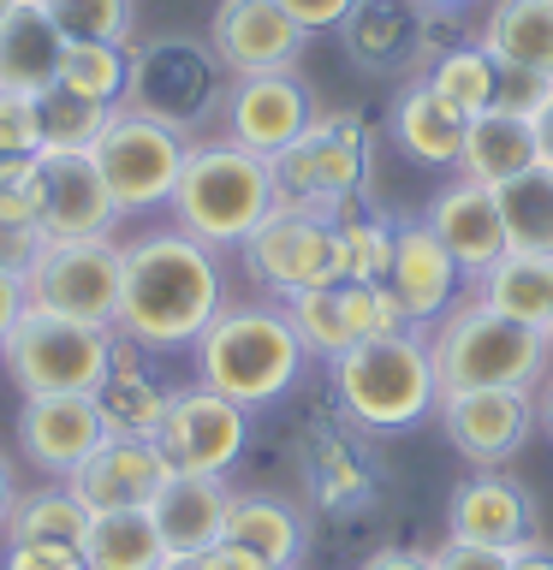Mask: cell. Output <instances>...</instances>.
<instances>
[{"label":"cell","mask_w":553,"mask_h":570,"mask_svg":"<svg viewBox=\"0 0 553 570\" xmlns=\"http://www.w3.org/2000/svg\"><path fill=\"white\" fill-rule=\"evenodd\" d=\"M221 119H226V137L239 142V149L274 160L280 149H292V142L310 131L316 96L298 71H256V78H232Z\"/></svg>","instance_id":"14"},{"label":"cell","mask_w":553,"mask_h":570,"mask_svg":"<svg viewBox=\"0 0 553 570\" xmlns=\"http://www.w3.org/2000/svg\"><path fill=\"white\" fill-rule=\"evenodd\" d=\"M226 309V267L221 249L191 238L178 226L143 232L125 244V297L119 333L143 351H178L208 333V321Z\"/></svg>","instance_id":"1"},{"label":"cell","mask_w":553,"mask_h":570,"mask_svg":"<svg viewBox=\"0 0 553 570\" xmlns=\"http://www.w3.org/2000/svg\"><path fill=\"white\" fill-rule=\"evenodd\" d=\"M506 570H553V547L535 534V541H524V547L506 552Z\"/></svg>","instance_id":"50"},{"label":"cell","mask_w":553,"mask_h":570,"mask_svg":"<svg viewBox=\"0 0 553 570\" xmlns=\"http://www.w3.org/2000/svg\"><path fill=\"white\" fill-rule=\"evenodd\" d=\"M244 440H250V410L208 392L203 381L178 386L155 428V452L167 458L173 475H226L244 458Z\"/></svg>","instance_id":"12"},{"label":"cell","mask_w":553,"mask_h":570,"mask_svg":"<svg viewBox=\"0 0 553 570\" xmlns=\"http://www.w3.org/2000/svg\"><path fill=\"white\" fill-rule=\"evenodd\" d=\"M18 315H25V279H18V274H0V338L12 333Z\"/></svg>","instance_id":"49"},{"label":"cell","mask_w":553,"mask_h":570,"mask_svg":"<svg viewBox=\"0 0 553 570\" xmlns=\"http://www.w3.org/2000/svg\"><path fill=\"white\" fill-rule=\"evenodd\" d=\"M54 83H66L71 96H89L101 107H119L125 83H132V48L125 42H66Z\"/></svg>","instance_id":"36"},{"label":"cell","mask_w":553,"mask_h":570,"mask_svg":"<svg viewBox=\"0 0 553 570\" xmlns=\"http://www.w3.org/2000/svg\"><path fill=\"white\" fill-rule=\"evenodd\" d=\"M191 564H196V570H268L262 559H250V552H244V547H232V541L208 547V552H196Z\"/></svg>","instance_id":"47"},{"label":"cell","mask_w":553,"mask_h":570,"mask_svg":"<svg viewBox=\"0 0 553 570\" xmlns=\"http://www.w3.org/2000/svg\"><path fill=\"white\" fill-rule=\"evenodd\" d=\"M369 173H375V142L357 114H316L310 131L274 155L280 208L333 214L357 196H369Z\"/></svg>","instance_id":"8"},{"label":"cell","mask_w":553,"mask_h":570,"mask_svg":"<svg viewBox=\"0 0 553 570\" xmlns=\"http://www.w3.org/2000/svg\"><path fill=\"white\" fill-rule=\"evenodd\" d=\"M387 292L399 297V309L410 315V327H435V321L458 303L464 292V267L453 262L428 220H399V244H392L387 267Z\"/></svg>","instance_id":"21"},{"label":"cell","mask_w":553,"mask_h":570,"mask_svg":"<svg viewBox=\"0 0 553 570\" xmlns=\"http://www.w3.org/2000/svg\"><path fill=\"white\" fill-rule=\"evenodd\" d=\"M530 167H542V142H535V119L512 114V107H488L464 125V155H458V178H476V185H512Z\"/></svg>","instance_id":"24"},{"label":"cell","mask_w":553,"mask_h":570,"mask_svg":"<svg viewBox=\"0 0 553 570\" xmlns=\"http://www.w3.org/2000/svg\"><path fill=\"white\" fill-rule=\"evenodd\" d=\"M89 155H96L119 214H149V208L173 203L178 173H185V155H191V137L149 119V114H137V107H114V119H107V131L96 137Z\"/></svg>","instance_id":"9"},{"label":"cell","mask_w":553,"mask_h":570,"mask_svg":"<svg viewBox=\"0 0 553 570\" xmlns=\"http://www.w3.org/2000/svg\"><path fill=\"white\" fill-rule=\"evenodd\" d=\"M119 327H96V321H71L54 309H30L12 321V333L0 338V363L25 399L36 392H96L114 368Z\"/></svg>","instance_id":"6"},{"label":"cell","mask_w":553,"mask_h":570,"mask_svg":"<svg viewBox=\"0 0 553 570\" xmlns=\"http://www.w3.org/2000/svg\"><path fill=\"white\" fill-rule=\"evenodd\" d=\"M333 399L369 434H399L440 410V374L423 327L363 338L346 356H333Z\"/></svg>","instance_id":"3"},{"label":"cell","mask_w":553,"mask_h":570,"mask_svg":"<svg viewBox=\"0 0 553 570\" xmlns=\"http://www.w3.org/2000/svg\"><path fill=\"white\" fill-rule=\"evenodd\" d=\"M107 440L96 392H36L18 410V445L42 475H71Z\"/></svg>","instance_id":"18"},{"label":"cell","mask_w":553,"mask_h":570,"mask_svg":"<svg viewBox=\"0 0 553 570\" xmlns=\"http://www.w3.org/2000/svg\"><path fill=\"white\" fill-rule=\"evenodd\" d=\"M417 7H428V12H464L470 0H417Z\"/></svg>","instance_id":"54"},{"label":"cell","mask_w":553,"mask_h":570,"mask_svg":"<svg viewBox=\"0 0 553 570\" xmlns=\"http://www.w3.org/2000/svg\"><path fill=\"white\" fill-rule=\"evenodd\" d=\"M0 226H36V160H7L0 167Z\"/></svg>","instance_id":"42"},{"label":"cell","mask_w":553,"mask_h":570,"mask_svg":"<svg viewBox=\"0 0 553 570\" xmlns=\"http://www.w3.org/2000/svg\"><path fill=\"white\" fill-rule=\"evenodd\" d=\"M42 142H36V107L18 89H0V167L7 160H36Z\"/></svg>","instance_id":"41"},{"label":"cell","mask_w":553,"mask_h":570,"mask_svg":"<svg viewBox=\"0 0 553 570\" xmlns=\"http://www.w3.org/2000/svg\"><path fill=\"white\" fill-rule=\"evenodd\" d=\"M547 345H553V327H547Z\"/></svg>","instance_id":"57"},{"label":"cell","mask_w":553,"mask_h":570,"mask_svg":"<svg viewBox=\"0 0 553 570\" xmlns=\"http://www.w3.org/2000/svg\"><path fill=\"white\" fill-rule=\"evenodd\" d=\"M428 351H435L446 399V392H476V386H542L553 345L542 327H524V321L488 309L482 297H458L428 327Z\"/></svg>","instance_id":"5"},{"label":"cell","mask_w":553,"mask_h":570,"mask_svg":"<svg viewBox=\"0 0 553 570\" xmlns=\"http://www.w3.org/2000/svg\"><path fill=\"white\" fill-rule=\"evenodd\" d=\"M137 351L132 338L119 333V351H114V368H107V381L96 386V410L107 422V434H125V440H155L161 416H167L173 404V386H161L149 368H137Z\"/></svg>","instance_id":"26"},{"label":"cell","mask_w":553,"mask_h":570,"mask_svg":"<svg viewBox=\"0 0 553 570\" xmlns=\"http://www.w3.org/2000/svg\"><path fill=\"white\" fill-rule=\"evenodd\" d=\"M226 505H232V488L221 475H167V488L155 493L149 517H155V529H161L173 559H196V552L221 547Z\"/></svg>","instance_id":"23"},{"label":"cell","mask_w":553,"mask_h":570,"mask_svg":"<svg viewBox=\"0 0 553 570\" xmlns=\"http://www.w3.org/2000/svg\"><path fill=\"white\" fill-rule=\"evenodd\" d=\"M221 541L244 547L250 559H262L268 570H298V559H303V517L285 505V499H274V493H232Z\"/></svg>","instance_id":"28"},{"label":"cell","mask_w":553,"mask_h":570,"mask_svg":"<svg viewBox=\"0 0 553 570\" xmlns=\"http://www.w3.org/2000/svg\"><path fill=\"white\" fill-rule=\"evenodd\" d=\"M42 232L36 226H0V274H18L25 279L30 267H36V256H42Z\"/></svg>","instance_id":"45"},{"label":"cell","mask_w":553,"mask_h":570,"mask_svg":"<svg viewBox=\"0 0 553 570\" xmlns=\"http://www.w3.org/2000/svg\"><path fill=\"white\" fill-rule=\"evenodd\" d=\"M428 570H506V552H494V547H476V541H446L428 552Z\"/></svg>","instance_id":"44"},{"label":"cell","mask_w":553,"mask_h":570,"mask_svg":"<svg viewBox=\"0 0 553 570\" xmlns=\"http://www.w3.org/2000/svg\"><path fill=\"white\" fill-rule=\"evenodd\" d=\"M30 107H36V142H42V155H89L96 137L107 131V119H114V107L71 96L66 83L36 89Z\"/></svg>","instance_id":"34"},{"label":"cell","mask_w":553,"mask_h":570,"mask_svg":"<svg viewBox=\"0 0 553 570\" xmlns=\"http://www.w3.org/2000/svg\"><path fill=\"white\" fill-rule=\"evenodd\" d=\"M167 570H196L191 559H167Z\"/></svg>","instance_id":"55"},{"label":"cell","mask_w":553,"mask_h":570,"mask_svg":"<svg viewBox=\"0 0 553 570\" xmlns=\"http://www.w3.org/2000/svg\"><path fill=\"white\" fill-rule=\"evenodd\" d=\"M84 564L89 570H167V541H161L149 511H101L84 529Z\"/></svg>","instance_id":"31"},{"label":"cell","mask_w":553,"mask_h":570,"mask_svg":"<svg viewBox=\"0 0 553 570\" xmlns=\"http://www.w3.org/2000/svg\"><path fill=\"white\" fill-rule=\"evenodd\" d=\"M535 416H542L547 440H553V374H542V386H535Z\"/></svg>","instance_id":"52"},{"label":"cell","mask_w":553,"mask_h":570,"mask_svg":"<svg viewBox=\"0 0 553 570\" xmlns=\"http://www.w3.org/2000/svg\"><path fill=\"white\" fill-rule=\"evenodd\" d=\"M333 226H339V279H351V285L387 279L399 220H387L381 208H369V196H357V203L333 208Z\"/></svg>","instance_id":"32"},{"label":"cell","mask_w":553,"mask_h":570,"mask_svg":"<svg viewBox=\"0 0 553 570\" xmlns=\"http://www.w3.org/2000/svg\"><path fill=\"white\" fill-rule=\"evenodd\" d=\"M440 428L482 470H499L506 458H517L530 445V434L542 428L535 416V386H476V392H446L440 399Z\"/></svg>","instance_id":"13"},{"label":"cell","mask_w":553,"mask_h":570,"mask_svg":"<svg viewBox=\"0 0 553 570\" xmlns=\"http://www.w3.org/2000/svg\"><path fill=\"white\" fill-rule=\"evenodd\" d=\"M499 66L553 78V0H499L476 36Z\"/></svg>","instance_id":"30"},{"label":"cell","mask_w":553,"mask_h":570,"mask_svg":"<svg viewBox=\"0 0 553 570\" xmlns=\"http://www.w3.org/2000/svg\"><path fill=\"white\" fill-rule=\"evenodd\" d=\"M84 529H89V511L84 499L66 488H36V493H18L12 511H7V541H48V547H84Z\"/></svg>","instance_id":"35"},{"label":"cell","mask_w":553,"mask_h":570,"mask_svg":"<svg viewBox=\"0 0 553 570\" xmlns=\"http://www.w3.org/2000/svg\"><path fill=\"white\" fill-rule=\"evenodd\" d=\"M285 315H292V327H298L310 356H328L333 363V356H346L357 345L351 315H346V285H316V292L285 297Z\"/></svg>","instance_id":"38"},{"label":"cell","mask_w":553,"mask_h":570,"mask_svg":"<svg viewBox=\"0 0 553 570\" xmlns=\"http://www.w3.org/2000/svg\"><path fill=\"white\" fill-rule=\"evenodd\" d=\"M167 475L173 470H167V458L155 452V440L107 434L96 452L66 475V488L84 499L89 517H101V511H149L155 493L167 488Z\"/></svg>","instance_id":"17"},{"label":"cell","mask_w":553,"mask_h":570,"mask_svg":"<svg viewBox=\"0 0 553 570\" xmlns=\"http://www.w3.org/2000/svg\"><path fill=\"white\" fill-rule=\"evenodd\" d=\"M535 142H542V167H553V96H547L542 114H535Z\"/></svg>","instance_id":"51"},{"label":"cell","mask_w":553,"mask_h":570,"mask_svg":"<svg viewBox=\"0 0 553 570\" xmlns=\"http://www.w3.org/2000/svg\"><path fill=\"white\" fill-rule=\"evenodd\" d=\"M423 83L435 89V96L453 107V114L476 119V114H488V107H494L499 60H494V53L482 48V42H453V48H440L435 60H428Z\"/></svg>","instance_id":"33"},{"label":"cell","mask_w":553,"mask_h":570,"mask_svg":"<svg viewBox=\"0 0 553 570\" xmlns=\"http://www.w3.org/2000/svg\"><path fill=\"white\" fill-rule=\"evenodd\" d=\"M119 297H125V244L114 238H48L36 267L25 274L30 309L96 321V327H119Z\"/></svg>","instance_id":"10"},{"label":"cell","mask_w":553,"mask_h":570,"mask_svg":"<svg viewBox=\"0 0 553 570\" xmlns=\"http://www.w3.org/2000/svg\"><path fill=\"white\" fill-rule=\"evenodd\" d=\"M66 42H132V0H42Z\"/></svg>","instance_id":"39"},{"label":"cell","mask_w":553,"mask_h":570,"mask_svg":"<svg viewBox=\"0 0 553 570\" xmlns=\"http://www.w3.org/2000/svg\"><path fill=\"white\" fill-rule=\"evenodd\" d=\"M363 570H428V552H410V547H381L369 552Z\"/></svg>","instance_id":"48"},{"label":"cell","mask_w":553,"mask_h":570,"mask_svg":"<svg viewBox=\"0 0 553 570\" xmlns=\"http://www.w3.org/2000/svg\"><path fill=\"white\" fill-rule=\"evenodd\" d=\"M226 89L232 78L208 42H196V36H155V42L132 48V83H125L119 107H137V114L191 137L196 125H208L226 107Z\"/></svg>","instance_id":"7"},{"label":"cell","mask_w":553,"mask_h":570,"mask_svg":"<svg viewBox=\"0 0 553 570\" xmlns=\"http://www.w3.org/2000/svg\"><path fill=\"white\" fill-rule=\"evenodd\" d=\"M191 351H196V381L244 410L285 399L298 386L303 363H310L292 315L274 309V303H226Z\"/></svg>","instance_id":"2"},{"label":"cell","mask_w":553,"mask_h":570,"mask_svg":"<svg viewBox=\"0 0 553 570\" xmlns=\"http://www.w3.org/2000/svg\"><path fill=\"white\" fill-rule=\"evenodd\" d=\"M12 7H18V0H0V18H7V12H12Z\"/></svg>","instance_id":"56"},{"label":"cell","mask_w":553,"mask_h":570,"mask_svg":"<svg viewBox=\"0 0 553 570\" xmlns=\"http://www.w3.org/2000/svg\"><path fill=\"white\" fill-rule=\"evenodd\" d=\"M125 220L96 155H36V226L42 238H114Z\"/></svg>","instance_id":"15"},{"label":"cell","mask_w":553,"mask_h":570,"mask_svg":"<svg viewBox=\"0 0 553 570\" xmlns=\"http://www.w3.org/2000/svg\"><path fill=\"white\" fill-rule=\"evenodd\" d=\"M440 12L417 7V0H357L339 24V42H346L351 66L375 71V78H392V71L428 60V24Z\"/></svg>","instance_id":"19"},{"label":"cell","mask_w":553,"mask_h":570,"mask_svg":"<svg viewBox=\"0 0 553 570\" xmlns=\"http://www.w3.org/2000/svg\"><path fill=\"white\" fill-rule=\"evenodd\" d=\"M494 196H499V220H506V244L553 256V167H530Z\"/></svg>","instance_id":"37"},{"label":"cell","mask_w":553,"mask_h":570,"mask_svg":"<svg viewBox=\"0 0 553 570\" xmlns=\"http://www.w3.org/2000/svg\"><path fill=\"white\" fill-rule=\"evenodd\" d=\"M476 297L488 303V309L547 333L553 327V256H542V249H506V256L476 279Z\"/></svg>","instance_id":"29"},{"label":"cell","mask_w":553,"mask_h":570,"mask_svg":"<svg viewBox=\"0 0 553 570\" xmlns=\"http://www.w3.org/2000/svg\"><path fill=\"white\" fill-rule=\"evenodd\" d=\"M339 285H346V315H351L357 345H363V338H387V333H405L410 327V315L399 309V297L387 292V279H375V285L339 279Z\"/></svg>","instance_id":"40"},{"label":"cell","mask_w":553,"mask_h":570,"mask_svg":"<svg viewBox=\"0 0 553 570\" xmlns=\"http://www.w3.org/2000/svg\"><path fill=\"white\" fill-rule=\"evenodd\" d=\"M303 36L285 18L280 0H221L208 24V48L221 53L226 78H256V71H292L303 53Z\"/></svg>","instance_id":"16"},{"label":"cell","mask_w":553,"mask_h":570,"mask_svg":"<svg viewBox=\"0 0 553 570\" xmlns=\"http://www.w3.org/2000/svg\"><path fill=\"white\" fill-rule=\"evenodd\" d=\"M285 18L303 30V36H316V30H339L346 24V12L357 7V0H280Z\"/></svg>","instance_id":"46"},{"label":"cell","mask_w":553,"mask_h":570,"mask_svg":"<svg viewBox=\"0 0 553 570\" xmlns=\"http://www.w3.org/2000/svg\"><path fill=\"white\" fill-rule=\"evenodd\" d=\"M464 114H453L435 89H428L423 78H410L399 89V101H392V119H387V131L392 142L417 160V167H458V155H464Z\"/></svg>","instance_id":"27"},{"label":"cell","mask_w":553,"mask_h":570,"mask_svg":"<svg viewBox=\"0 0 553 570\" xmlns=\"http://www.w3.org/2000/svg\"><path fill=\"white\" fill-rule=\"evenodd\" d=\"M12 499H18V488H12V463L0 458V529H7V511H12Z\"/></svg>","instance_id":"53"},{"label":"cell","mask_w":553,"mask_h":570,"mask_svg":"<svg viewBox=\"0 0 553 570\" xmlns=\"http://www.w3.org/2000/svg\"><path fill=\"white\" fill-rule=\"evenodd\" d=\"M173 226L203 238L214 249L226 244H244L268 214L280 208V190H274V160L239 149L232 137L221 142H191L185 155V173H178V190H173Z\"/></svg>","instance_id":"4"},{"label":"cell","mask_w":553,"mask_h":570,"mask_svg":"<svg viewBox=\"0 0 553 570\" xmlns=\"http://www.w3.org/2000/svg\"><path fill=\"white\" fill-rule=\"evenodd\" d=\"M244 274L274 297H298L316 285H339V226L316 208H274L239 244Z\"/></svg>","instance_id":"11"},{"label":"cell","mask_w":553,"mask_h":570,"mask_svg":"<svg viewBox=\"0 0 553 570\" xmlns=\"http://www.w3.org/2000/svg\"><path fill=\"white\" fill-rule=\"evenodd\" d=\"M446 534L453 541H476L494 552H512L535 541V493L517 475L482 470L453 488V511H446Z\"/></svg>","instance_id":"20"},{"label":"cell","mask_w":553,"mask_h":570,"mask_svg":"<svg viewBox=\"0 0 553 570\" xmlns=\"http://www.w3.org/2000/svg\"><path fill=\"white\" fill-rule=\"evenodd\" d=\"M428 232L453 249V262L464 267V279H482L488 267L506 256V220H499V196L476 178H453L435 203H428Z\"/></svg>","instance_id":"22"},{"label":"cell","mask_w":553,"mask_h":570,"mask_svg":"<svg viewBox=\"0 0 553 570\" xmlns=\"http://www.w3.org/2000/svg\"><path fill=\"white\" fill-rule=\"evenodd\" d=\"M0 570H89L78 547H48V541H7Z\"/></svg>","instance_id":"43"},{"label":"cell","mask_w":553,"mask_h":570,"mask_svg":"<svg viewBox=\"0 0 553 570\" xmlns=\"http://www.w3.org/2000/svg\"><path fill=\"white\" fill-rule=\"evenodd\" d=\"M60 53H66V36L54 30L42 0H18L0 18V89H18V96L48 89L54 71H60Z\"/></svg>","instance_id":"25"}]
</instances>
